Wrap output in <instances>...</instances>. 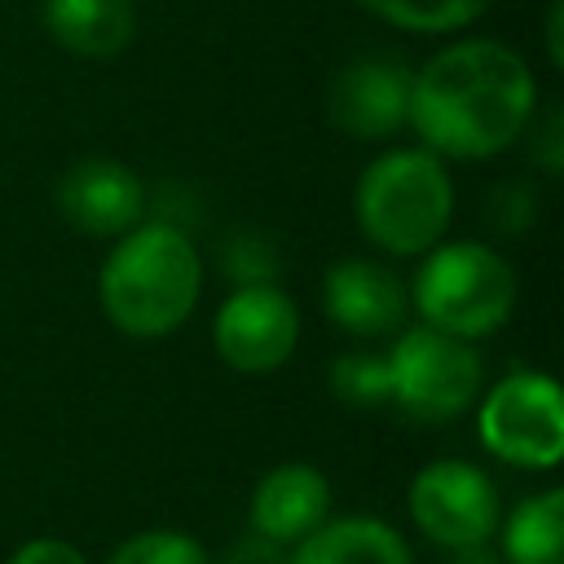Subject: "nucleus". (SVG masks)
Here are the masks:
<instances>
[{
  "mask_svg": "<svg viewBox=\"0 0 564 564\" xmlns=\"http://www.w3.org/2000/svg\"><path fill=\"white\" fill-rule=\"evenodd\" d=\"M538 110L533 66L502 40L445 44L410 79V128L432 154L489 159L520 141Z\"/></svg>",
  "mask_w": 564,
  "mask_h": 564,
  "instance_id": "obj_1",
  "label": "nucleus"
},
{
  "mask_svg": "<svg viewBox=\"0 0 564 564\" xmlns=\"http://www.w3.org/2000/svg\"><path fill=\"white\" fill-rule=\"evenodd\" d=\"M198 291L203 256L194 238L167 220L132 225L128 234H119L97 278L106 322L132 339L172 335L194 313Z\"/></svg>",
  "mask_w": 564,
  "mask_h": 564,
  "instance_id": "obj_2",
  "label": "nucleus"
},
{
  "mask_svg": "<svg viewBox=\"0 0 564 564\" xmlns=\"http://www.w3.org/2000/svg\"><path fill=\"white\" fill-rule=\"evenodd\" d=\"M361 234L388 256H423L436 247L454 216V181L441 154L388 150L379 154L352 194Z\"/></svg>",
  "mask_w": 564,
  "mask_h": 564,
  "instance_id": "obj_3",
  "label": "nucleus"
},
{
  "mask_svg": "<svg viewBox=\"0 0 564 564\" xmlns=\"http://www.w3.org/2000/svg\"><path fill=\"white\" fill-rule=\"evenodd\" d=\"M410 304L419 308L427 326L458 335V339H480V335H494L511 317L516 273L494 247L471 242V238L427 247L410 282Z\"/></svg>",
  "mask_w": 564,
  "mask_h": 564,
  "instance_id": "obj_4",
  "label": "nucleus"
},
{
  "mask_svg": "<svg viewBox=\"0 0 564 564\" xmlns=\"http://www.w3.org/2000/svg\"><path fill=\"white\" fill-rule=\"evenodd\" d=\"M383 357H388L392 401L423 423L458 419L467 405H476L485 388V361L471 348V339L445 335L427 322L401 330Z\"/></svg>",
  "mask_w": 564,
  "mask_h": 564,
  "instance_id": "obj_5",
  "label": "nucleus"
},
{
  "mask_svg": "<svg viewBox=\"0 0 564 564\" xmlns=\"http://www.w3.org/2000/svg\"><path fill=\"white\" fill-rule=\"evenodd\" d=\"M480 401V445L507 467L551 471L564 454V392L542 370L502 375Z\"/></svg>",
  "mask_w": 564,
  "mask_h": 564,
  "instance_id": "obj_6",
  "label": "nucleus"
},
{
  "mask_svg": "<svg viewBox=\"0 0 564 564\" xmlns=\"http://www.w3.org/2000/svg\"><path fill=\"white\" fill-rule=\"evenodd\" d=\"M405 502L419 533L445 551H476L502 524L498 485L476 463L463 458H436L419 467Z\"/></svg>",
  "mask_w": 564,
  "mask_h": 564,
  "instance_id": "obj_7",
  "label": "nucleus"
},
{
  "mask_svg": "<svg viewBox=\"0 0 564 564\" xmlns=\"http://www.w3.org/2000/svg\"><path fill=\"white\" fill-rule=\"evenodd\" d=\"M212 339L225 366L242 375H273L300 344V308L282 286L247 282L216 308Z\"/></svg>",
  "mask_w": 564,
  "mask_h": 564,
  "instance_id": "obj_8",
  "label": "nucleus"
},
{
  "mask_svg": "<svg viewBox=\"0 0 564 564\" xmlns=\"http://www.w3.org/2000/svg\"><path fill=\"white\" fill-rule=\"evenodd\" d=\"M53 203L70 229H79L88 238H119L132 225H141L145 185L128 163L88 154L57 176Z\"/></svg>",
  "mask_w": 564,
  "mask_h": 564,
  "instance_id": "obj_9",
  "label": "nucleus"
},
{
  "mask_svg": "<svg viewBox=\"0 0 564 564\" xmlns=\"http://www.w3.org/2000/svg\"><path fill=\"white\" fill-rule=\"evenodd\" d=\"M410 79H414V70H405L392 57H357V62H348L335 75L330 97H326L330 123L344 137H357V141L392 137L410 119Z\"/></svg>",
  "mask_w": 564,
  "mask_h": 564,
  "instance_id": "obj_10",
  "label": "nucleus"
},
{
  "mask_svg": "<svg viewBox=\"0 0 564 564\" xmlns=\"http://www.w3.org/2000/svg\"><path fill=\"white\" fill-rule=\"evenodd\" d=\"M322 304H326V317L348 335H388L405 322L410 295L388 264L348 256L326 269Z\"/></svg>",
  "mask_w": 564,
  "mask_h": 564,
  "instance_id": "obj_11",
  "label": "nucleus"
},
{
  "mask_svg": "<svg viewBox=\"0 0 564 564\" xmlns=\"http://www.w3.org/2000/svg\"><path fill=\"white\" fill-rule=\"evenodd\" d=\"M251 529L273 546H295L330 516V485L313 463H278L251 489Z\"/></svg>",
  "mask_w": 564,
  "mask_h": 564,
  "instance_id": "obj_12",
  "label": "nucleus"
},
{
  "mask_svg": "<svg viewBox=\"0 0 564 564\" xmlns=\"http://www.w3.org/2000/svg\"><path fill=\"white\" fill-rule=\"evenodd\" d=\"M44 26L66 53L106 62L132 44L137 9L132 0H44Z\"/></svg>",
  "mask_w": 564,
  "mask_h": 564,
  "instance_id": "obj_13",
  "label": "nucleus"
},
{
  "mask_svg": "<svg viewBox=\"0 0 564 564\" xmlns=\"http://www.w3.org/2000/svg\"><path fill=\"white\" fill-rule=\"evenodd\" d=\"M286 564H414L405 538L375 516L322 520L308 538L295 542Z\"/></svg>",
  "mask_w": 564,
  "mask_h": 564,
  "instance_id": "obj_14",
  "label": "nucleus"
},
{
  "mask_svg": "<svg viewBox=\"0 0 564 564\" xmlns=\"http://www.w3.org/2000/svg\"><path fill=\"white\" fill-rule=\"evenodd\" d=\"M560 529H564V494L560 489L529 494L502 524L507 564H560Z\"/></svg>",
  "mask_w": 564,
  "mask_h": 564,
  "instance_id": "obj_15",
  "label": "nucleus"
},
{
  "mask_svg": "<svg viewBox=\"0 0 564 564\" xmlns=\"http://www.w3.org/2000/svg\"><path fill=\"white\" fill-rule=\"evenodd\" d=\"M361 4L388 26H401L414 35H445V31L471 26L489 0H361Z\"/></svg>",
  "mask_w": 564,
  "mask_h": 564,
  "instance_id": "obj_16",
  "label": "nucleus"
},
{
  "mask_svg": "<svg viewBox=\"0 0 564 564\" xmlns=\"http://www.w3.org/2000/svg\"><path fill=\"white\" fill-rule=\"evenodd\" d=\"M106 564H212L207 546L181 529H141L123 538Z\"/></svg>",
  "mask_w": 564,
  "mask_h": 564,
  "instance_id": "obj_17",
  "label": "nucleus"
},
{
  "mask_svg": "<svg viewBox=\"0 0 564 564\" xmlns=\"http://www.w3.org/2000/svg\"><path fill=\"white\" fill-rule=\"evenodd\" d=\"M330 388L348 405H383L392 397L388 357H370V352H344V357H335Z\"/></svg>",
  "mask_w": 564,
  "mask_h": 564,
  "instance_id": "obj_18",
  "label": "nucleus"
},
{
  "mask_svg": "<svg viewBox=\"0 0 564 564\" xmlns=\"http://www.w3.org/2000/svg\"><path fill=\"white\" fill-rule=\"evenodd\" d=\"M9 564H88V555L66 538H26Z\"/></svg>",
  "mask_w": 564,
  "mask_h": 564,
  "instance_id": "obj_19",
  "label": "nucleus"
},
{
  "mask_svg": "<svg viewBox=\"0 0 564 564\" xmlns=\"http://www.w3.org/2000/svg\"><path fill=\"white\" fill-rule=\"evenodd\" d=\"M560 31H564V0H551V9H546V57H551V66H564Z\"/></svg>",
  "mask_w": 564,
  "mask_h": 564,
  "instance_id": "obj_20",
  "label": "nucleus"
}]
</instances>
